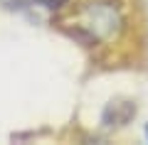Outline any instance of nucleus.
Returning <instances> with one entry per match:
<instances>
[{
  "label": "nucleus",
  "instance_id": "1",
  "mask_svg": "<svg viewBox=\"0 0 148 145\" xmlns=\"http://www.w3.org/2000/svg\"><path fill=\"white\" fill-rule=\"evenodd\" d=\"M123 25H126L123 10L114 0H91L79 10H74L72 20H59L64 35L82 42L84 47L114 39L123 30Z\"/></svg>",
  "mask_w": 148,
  "mask_h": 145
},
{
  "label": "nucleus",
  "instance_id": "2",
  "mask_svg": "<svg viewBox=\"0 0 148 145\" xmlns=\"http://www.w3.org/2000/svg\"><path fill=\"white\" fill-rule=\"evenodd\" d=\"M136 116V106L128 103V101H111L104 108V116H101V123L106 128H114V125H126L128 120Z\"/></svg>",
  "mask_w": 148,
  "mask_h": 145
},
{
  "label": "nucleus",
  "instance_id": "3",
  "mask_svg": "<svg viewBox=\"0 0 148 145\" xmlns=\"http://www.w3.org/2000/svg\"><path fill=\"white\" fill-rule=\"evenodd\" d=\"M146 135H148V128H146Z\"/></svg>",
  "mask_w": 148,
  "mask_h": 145
}]
</instances>
